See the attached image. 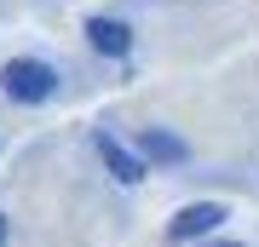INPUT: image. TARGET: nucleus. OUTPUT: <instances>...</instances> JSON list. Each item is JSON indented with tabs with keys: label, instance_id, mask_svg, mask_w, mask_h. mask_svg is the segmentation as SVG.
Masks as SVG:
<instances>
[{
	"label": "nucleus",
	"instance_id": "1",
	"mask_svg": "<svg viewBox=\"0 0 259 247\" xmlns=\"http://www.w3.org/2000/svg\"><path fill=\"white\" fill-rule=\"evenodd\" d=\"M0 92H6L12 104H47L58 92V69L40 64V58H12V64L0 69Z\"/></svg>",
	"mask_w": 259,
	"mask_h": 247
},
{
	"label": "nucleus",
	"instance_id": "2",
	"mask_svg": "<svg viewBox=\"0 0 259 247\" xmlns=\"http://www.w3.org/2000/svg\"><path fill=\"white\" fill-rule=\"evenodd\" d=\"M225 224V207L219 202H196V207H185L173 224H167V236L173 241H190V236H207V230H219Z\"/></svg>",
	"mask_w": 259,
	"mask_h": 247
},
{
	"label": "nucleus",
	"instance_id": "3",
	"mask_svg": "<svg viewBox=\"0 0 259 247\" xmlns=\"http://www.w3.org/2000/svg\"><path fill=\"white\" fill-rule=\"evenodd\" d=\"M98 156H104V167H110V173H115L121 184H139V178H144V161L133 156V150L121 144L115 132H98Z\"/></svg>",
	"mask_w": 259,
	"mask_h": 247
},
{
	"label": "nucleus",
	"instance_id": "4",
	"mask_svg": "<svg viewBox=\"0 0 259 247\" xmlns=\"http://www.w3.org/2000/svg\"><path fill=\"white\" fill-rule=\"evenodd\" d=\"M87 40H93L104 58H127L133 52V29L121 18H93V23H87Z\"/></svg>",
	"mask_w": 259,
	"mask_h": 247
},
{
	"label": "nucleus",
	"instance_id": "5",
	"mask_svg": "<svg viewBox=\"0 0 259 247\" xmlns=\"http://www.w3.org/2000/svg\"><path fill=\"white\" fill-rule=\"evenodd\" d=\"M144 156H150V161H185V144H179L173 132H156V127H144Z\"/></svg>",
	"mask_w": 259,
	"mask_h": 247
},
{
	"label": "nucleus",
	"instance_id": "6",
	"mask_svg": "<svg viewBox=\"0 0 259 247\" xmlns=\"http://www.w3.org/2000/svg\"><path fill=\"white\" fill-rule=\"evenodd\" d=\"M0 247H6V219H0Z\"/></svg>",
	"mask_w": 259,
	"mask_h": 247
},
{
	"label": "nucleus",
	"instance_id": "7",
	"mask_svg": "<svg viewBox=\"0 0 259 247\" xmlns=\"http://www.w3.org/2000/svg\"><path fill=\"white\" fill-rule=\"evenodd\" d=\"M213 247H242V241H213Z\"/></svg>",
	"mask_w": 259,
	"mask_h": 247
}]
</instances>
